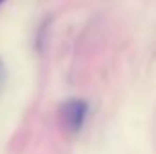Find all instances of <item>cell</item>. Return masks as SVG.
<instances>
[{"label": "cell", "mask_w": 156, "mask_h": 154, "mask_svg": "<svg viewBox=\"0 0 156 154\" xmlns=\"http://www.w3.org/2000/svg\"><path fill=\"white\" fill-rule=\"evenodd\" d=\"M85 113H87V107L83 102L80 100H71L64 105V120L67 121V125L76 131L80 129V125L83 123V118H85Z\"/></svg>", "instance_id": "obj_1"}, {"label": "cell", "mask_w": 156, "mask_h": 154, "mask_svg": "<svg viewBox=\"0 0 156 154\" xmlns=\"http://www.w3.org/2000/svg\"><path fill=\"white\" fill-rule=\"evenodd\" d=\"M2 2H4V0H0V5H2Z\"/></svg>", "instance_id": "obj_2"}]
</instances>
